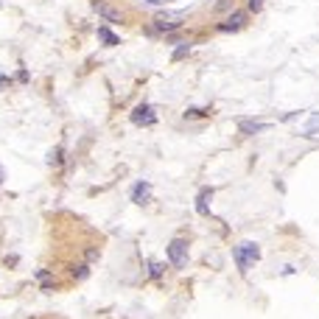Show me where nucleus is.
Instances as JSON below:
<instances>
[{
  "instance_id": "2",
  "label": "nucleus",
  "mask_w": 319,
  "mask_h": 319,
  "mask_svg": "<svg viewBox=\"0 0 319 319\" xmlns=\"http://www.w3.org/2000/svg\"><path fill=\"white\" fill-rule=\"evenodd\" d=\"M168 261L176 266V269H182V266L188 263V244L182 238H174L168 244Z\"/></svg>"
},
{
  "instance_id": "6",
  "label": "nucleus",
  "mask_w": 319,
  "mask_h": 319,
  "mask_svg": "<svg viewBox=\"0 0 319 319\" xmlns=\"http://www.w3.org/2000/svg\"><path fill=\"white\" fill-rule=\"evenodd\" d=\"M244 20H246V14H244V11H233V14L227 17V22H221L218 28H221V31H235V28H241V26H244Z\"/></svg>"
},
{
  "instance_id": "4",
  "label": "nucleus",
  "mask_w": 319,
  "mask_h": 319,
  "mask_svg": "<svg viewBox=\"0 0 319 319\" xmlns=\"http://www.w3.org/2000/svg\"><path fill=\"white\" fill-rule=\"evenodd\" d=\"M132 123H138V126H151L154 123V109L151 106H138V109L132 112Z\"/></svg>"
},
{
  "instance_id": "3",
  "label": "nucleus",
  "mask_w": 319,
  "mask_h": 319,
  "mask_svg": "<svg viewBox=\"0 0 319 319\" xmlns=\"http://www.w3.org/2000/svg\"><path fill=\"white\" fill-rule=\"evenodd\" d=\"M179 26H182V14H174V11H160L154 17L157 31H176Z\"/></svg>"
},
{
  "instance_id": "12",
  "label": "nucleus",
  "mask_w": 319,
  "mask_h": 319,
  "mask_svg": "<svg viewBox=\"0 0 319 319\" xmlns=\"http://www.w3.org/2000/svg\"><path fill=\"white\" fill-rule=\"evenodd\" d=\"M233 9V0H218L216 3V11H230Z\"/></svg>"
},
{
  "instance_id": "13",
  "label": "nucleus",
  "mask_w": 319,
  "mask_h": 319,
  "mask_svg": "<svg viewBox=\"0 0 319 319\" xmlns=\"http://www.w3.org/2000/svg\"><path fill=\"white\" fill-rule=\"evenodd\" d=\"M73 277H79V280H81V277H87V266H76V269H73Z\"/></svg>"
},
{
  "instance_id": "16",
  "label": "nucleus",
  "mask_w": 319,
  "mask_h": 319,
  "mask_svg": "<svg viewBox=\"0 0 319 319\" xmlns=\"http://www.w3.org/2000/svg\"><path fill=\"white\" fill-rule=\"evenodd\" d=\"M0 179H3V174H0Z\"/></svg>"
},
{
  "instance_id": "10",
  "label": "nucleus",
  "mask_w": 319,
  "mask_h": 319,
  "mask_svg": "<svg viewBox=\"0 0 319 319\" xmlns=\"http://www.w3.org/2000/svg\"><path fill=\"white\" fill-rule=\"evenodd\" d=\"M263 129H269V123H249V121H241V132L255 134V132H263Z\"/></svg>"
},
{
  "instance_id": "8",
  "label": "nucleus",
  "mask_w": 319,
  "mask_h": 319,
  "mask_svg": "<svg viewBox=\"0 0 319 319\" xmlns=\"http://www.w3.org/2000/svg\"><path fill=\"white\" fill-rule=\"evenodd\" d=\"M149 193H151V185H149V182H138V185H134V191H132V202L143 204L146 199H149Z\"/></svg>"
},
{
  "instance_id": "7",
  "label": "nucleus",
  "mask_w": 319,
  "mask_h": 319,
  "mask_svg": "<svg viewBox=\"0 0 319 319\" xmlns=\"http://www.w3.org/2000/svg\"><path fill=\"white\" fill-rule=\"evenodd\" d=\"M96 11L104 17L106 22H121V11H118V9H112L109 3H96Z\"/></svg>"
},
{
  "instance_id": "9",
  "label": "nucleus",
  "mask_w": 319,
  "mask_h": 319,
  "mask_svg": "<svg viewBox=\"0 0 319 319\" xmlns=\"http://www.w3.org/2000/svg\"><path fill=\"white\" fill-rule=\"evenodd\" d=\"M98 39H101L104 45H109V48H112V45H118V37L109 31V28H104V26L98 28Z\"/></svg>"
},
{
  "instance_id": "15",
  "label": "nucleus",
  "mask_w": 319,
  "mask_h": 319,
  "mask_svg": "<svg viewBox=\"0 0 319 319\" xmlns=\"http://www.w3.org/2000/svg\"><path fill=\"white\" fill-rule=\"evenodd\" d=\"M261 3H263V0H249V9L258 11V9H261Z\"/></svg>"
},
{
  "instance_id": "14",
  "label": "nucleus",
  "mask_w": 319,
  "mask_h": 319,
  "mask_svg": "<svg viewBox=\"0 0 319 319\" xmlns=\"http://www.w3.org/2000/svg\"><path fill=\"white\" fill-rule=\"evenodd\" d=\"M149 269H151V277H160V275H163V266H160V263H151Z\"/></svg>"
},
{
  "instance_id": "1",
  "label": "nucleus",
  "mask_w": 319,
  "mask_h": 319,
  "mask_svg": "<svg viewBox=\"0 0 319 319\" xmlns=\"http://www.w3.org/2000/svg\"><path fill=\"white\" fill-rule=\"evenodd\" d=\"M233 258H235V263H238V269L246 271L258 258H261V249H258V244H252V241H244V244H238L233 249Z\"/></svg>"
},
{
  "instance_id": "5",
  "label": "nucleus",
  "mask_w": 319,
  "mask_h": 319,
  "mask_svg": "<svg viewBox=\"0 0 319 319\" xmlns=\"http://www.w3.org/2000/svg\"><path fill=\"white\" fill-rule=\"evenodd\" d=\"M210 199H213V188H202V191H199V196H196V213L199 216H208L210 213Z\"/></svg>"
},
{
  "instance_id": "11",
  "label": "nucleus",
  "mask_w": 319,
  "mask_h": 319,
  "mask_svg": "<svg viewBox=\"0 0 319 319\" xmlns=\"http://www.w3.org/2000/svg\"><path fill=\"white\" fill-rule=\"evenodd\" d=\"M188 53H191V45H179V48L174 51V56H171V59H174V62H179V59L188 56Z\"/></svg>"
}]
</instances>
